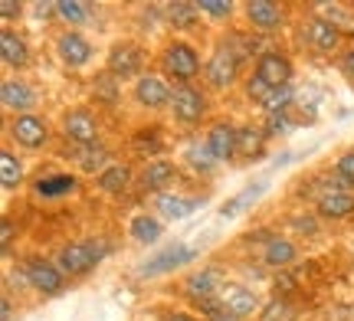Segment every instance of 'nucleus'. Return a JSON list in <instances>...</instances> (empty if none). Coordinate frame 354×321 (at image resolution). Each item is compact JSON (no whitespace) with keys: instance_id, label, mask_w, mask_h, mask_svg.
Returning <instances> with one entry per match:
<instances>
[{"instance_id":"09e8293b","label":"nucleus","mask_w":354,"mask_h":321,"mask_svg":"<svg viewBox=\"0 0 354 321\" xmlns=\"http://www.w3.org/2000/svg\"><path fill=\"white\" fill-rule=\"evenodd\" d=\"M158 321H203V318H197V315H190L184 309H167V311H161Z\"/></svg>"},{"instance_id":"f3484780","label":"nucleus","mask_w":354,"mask_h":321,"mask_svg":"<svg viewBox=\"0 0 354 321\" xmlns=\"http://www.w3.org/2000/svg\"><path fill=\"white\" fill-rule=\"evenodd\" d=\"M197 256H201V249H197V246L174 243V246H167V249H161L158 256H148L135 272H138L141 279H154V275H167V272L187 266V262H194Z\"/></svg>"},{"instance_id":"8fccbe9b","label":"nucleus","mask_w":354,"mask_h":321,"mask_svg":"<svg viewBox=\"0 0 354 321\" xmlns=\"http://www.w3.org/2000/svg\"><path fill=\"white\" fill-rule=\"evenodd\" d=\"M0 318H3V321L13 318V298H10V292H3V298H0Z\"/></svg>"},{"instance_id":"c9c22d12","label":"nucleus","mask_w":354,"mask_h":321,"mask_svg":"<svg viewBox=\"0 0 354 321\" xmlns=\"http://www.w3.org/2000/svg\"><path fill=\"white\" fill-rule=\"evenodd\" d=\"M92 99H99L102 105H115L118 99H122V82H118V79H112L105 69H102L99 79L92 82Z\"/></svg>"},{"instance_id":"5701e85b","label":"nucleus","mask_w":354,"mask_h":321,"mask_svg":"<svg viewBox=\"0 0 354 321\" xmlns=\"http://www.w3.org/2000/svg\"><path fill=\"white\" fill-rule=\"evenodd\" d=\"M76 191H79V177L73 171H56V174L33 180V197H39V200H59V197H69Z\"/></svg>"},{"instance_id":"aec40b11","label":"nucleus","mask_w":354,"mask_h":321,"mask_svg":"<svg viewBox=\"0 0 354 321\" xmlns=\"http://www.w3.org/2000/svg\"><path fill=\"white\" fill-rule=\"evenodd\" d=\"M201 206H203V197H190V193H177V191L158 193V197L151 200L154 217L165 220V223H177V220L197 213Z\"/></svg>"},{"instance_id":"dca6fc26","label":"nucleus","mask_w":354,"mask_h":321,"mask_svg":"<svg viewBox=\"0 0 354 321\" xmlns=\"http://www.w3.org/2000/svg\"><path fill=\"white\" fill-rule=\"evenodd\" d=\"M203 144L210 148V155H214L220 164H233V161H240L236 121H230V118H216V121H210L207 131H203Z\"/></svg>"},{"instance_id":"423d86ee","label":"nucleus","mask_w":354,"mask_h":321,"mask_svg":"<svg viewBox=\"0 0 354 321\" xmlns=\"http://www.w3.org/2000/svg\"><path fill=\"white\" fill-rule=\"evenodd\" d=\"M243 63L233 56V50H227L220 39L214 43V50L207 56V63H203V86L210 92H230L243 86Z\"/></svg>"},{"instance_id":"6ab92c4d","label":"nucleus","mask_w":354,"mask_h":321,"mask_svg":"<svg viewBox=\"0 0 354 321\" xmlns=\"http://www.w3.org/2000/svg\"><path fill=\"white\" fill-rule=\"evenodd\" d=\"M220 305L227 311H233L236 318L243 321H250V318H259V311H263V298L256 295L250 285H243V282H227L223 285V292H220Z\"/></svg>"},{"instance_id":"a878e982","label":"nucleus","mask_w":354,"mask_h":321,"mask_svg":"<svg viewBox=\"0 0 354 321\" xmlns=\"http://www.w3.org/2000/svg\"><path fill=\"white\" fill-rule=\"evenodd\" d=\"M135 177H138L135 167L125 164V161H115V164H109L99 177H95V187H99L102 193H109V197H122V193L135 184Z\"/></svg>"},{"instance_id":"7ed1b4c3","label":"nucleus","mask_w":354,"mask_h":321,"mask_svg":"<svg viewBox=\"0 0 354 321\" xmlns=\"http://www.w3.org/2000/svg\"><path fill=\"white\" fill-rule=\"evenodd\" d=\"M112 246L105 240H73V243H63L56 249V266L63 269L66 279H86L99 269V262L105 259Z\"/></svg>"},{"instance_id":"bb28decb","label":"nucleus","mask_w":354,"mask_h":321,"mask_svg":"<svg viewBox=\"0 0 354 321\" xmlns=\"http://www.w3.org/2000/svg\"><path fill=\"white\" fill-rule=\"evenodd\" d=\"M161 236H165V220H158L148 210H141V213H135V217L128 220V240L131 243L154 246V243H161Z\"/></svg>"},{"instance_id":"49530a36","label":"nucleus","mask_w":354,"mask_h":321,"mask_svg":"<svg viewBox=\"0 0 354 321\" xmlns=\"http://www.w3.org/2000/svg\"><path fill=\"white\" fill-rule=\"evenodd\" d=\"M338 72H342L348 82H354V43L338 52Z\"/></svg>"},{"instance_id":"2f4dec72","label":"nucleus","mask_w":354,"mask_h":321,"mask_svg":"<svg viewBox=\"0 0 354 321\" xmlns=\"http://www.w3.org/2000/svg\"><path fill=\"white\" fill-rule=\"evenodd\" d=\"M236 138H240V161H256V157H263L266 151V128L259 125H250V121H243L236 125Z\"/></svg>"},{"instance_id":"7c9ffc66","label":"nucleus","mask_w":354,"mask_h":321,"mask_svg":"<svg viewBox=\"0 0 354 321\" xmlns=\"http://www.w3.org/2000/svg\"><path fill=\"white\" fill-rule=\"evenodd\" d=\"M220 43H223L227 50H233V56H236L243 66H246V63H256V59H259V56L266 52L253 33H236V30H227V33L220 37Z\"/></svg>"},{"instance_id":"f257e3e1","label":"nucleus","mask_w":354,"mask_h":321,"mask_svg":"<svg viewBox=\"0 0 354 321\" xmlns=\"http://www.w3.org/2000/svg\"><path fill=\"white\" fill-rule=\"evenodd\" d=\"M203 59L197 43L187 37H171L158 50V72L171 82V86H194L203 79Z\"/></svg>"},{"instance_id":"c03bdc74","label":"nucleus","mask_w":354,"mask_h":321,"mask_svg":"<svg viewBox=\"0 0 354 321\" xmlns=\"http://www.w3.org/2000/svg\"><path fill=\"white\" fill-rule=\"evenodd\" d=\"M331 171H335V174H342L344 180H351L354 184V148H348V151H342V155L335 157Z\"/></svg>"},{"instance_id":"393cba45","label":"nucleus","mask_w":354,"mask_h":321,"mask_svg":"<svg viewBox=\"0 0 354 321\" xmlns=\"http://www.w3.org/2000/svg\"><path fill=\"white\" fill-rule=\"evenodd\" d=\"M259 259H263V266L266 269H289L292 262L299 259V246L292 243L289 236H269L263 246V253H259Z\"/></svg>"},{"instance_id":"6e6552de","label":"nucleus","mask_w":354,"mask_h":321,"mask_svg":"<svg viewBox=\"0 0 354 321\" xmlns=\"http://www.w3.org/2000/svg\"><path fill=\"white\" fill-rule=\"evenodd\" d=\"M56 128L66 144H95L102 138V115L88 105H73L59 115Z\"/></svg>"},{"instance_id":"c756f323","label":"nucleus","mask_w":354,"mask_h":321,"mask_svg":"<svg viewBox=\"0 0 354 321\" xmlns=\"http://www.w3.org/2000/svg\"><path fill=\"white\" fill-rule=\"evenodd\" d=\"M24 180H26V167L20 161V155L13 151L10 144H3L0 148V187L7 193H13L24 187Z\"/></svg>"},{"instance_id":"f03ea898","label":"nucleus","mask_w":354,"mask_h":321,"mask_svg":"<svg viewBox=\"0 0 354 321\" xmlns=\"http://www.w3.org/2000/svg\"><path fill=\"white\" fill-rule=\"evenodd\" d=\"M3 135L13 148H20L26 155H39L46 151L53 142V121L43 112H30V115H10L3 121Z\"/></svg>"},{"instance_id":"473e14b6","label":"nucleus","mask_w":354,"mask_h":321,"mask_svg":"<svg viewBox=\"0 0 354 321\" xmlns=\"http://www.w3.org/2000/svg\"><path fill=\"white\" fill-rule=\"evenodd\" d=\"M165 23L171 30H194L201 23V7L190 3V0H177V3H165Z\"/></svg>"},{"instance_id":"a211bd4d","label":"nucleus","mask_w":354,"mask_h":321,"mask_svg":"<svg viewBox=\"0 0 354 321\" xmlns=\"http://www.w3.org/2000/svg\"><path fill=\"white\" fill-rule=\"evenodd\" d=\"M253 76L263 79L269 89H282V86H292V79H295V63L289 59V52L266 50L253 63Z\"/></svg>"},{"instance_id":"2eb2a0df","label":"nucleus","mask_w":354,"mask_h":321,"mask_svg":"<svg viewBox=\"0 0 354 321\" xmlns=\"http://www.w3.org/2000/svg\"><path fill=\"white\" fill-rule=\"evenodd\" d=\"M0 105H3L7 118L30 115V112H37V105H39V89L30 86L24 76H7L0 82Z\"/></svg>"},{"instance_id":"72a5a7b5","label":"nucleus","mask_w":354,"mask_h":321,"mask_svg":"<svg viewBox=\"0 0 354 321\" xmlns=\"http://www.w3.org/2000/svg\"><path fill=\"white\" fill-rule=\"evenodd\" d=\"M197 7L207 23H230L240 13V3H233V0H201Z\"/></svg>"},{"instance_id":"f704fd0d","label":"nucleus","mask_w":354,"mask_h":321,"mask_svg":"<svg viewBox=\"0 0 354 321\" xmlns=\"http://www.w3.org/2000/svg\"><path fill=\"white\" fill-rule=\"evenodd\" d=\"M299 102V95L292 86H282V89H272L269 92V99H266L259 108H263V115H279V112H292V105Z\"/></svg>"},{"instance_id":"37998d69","label":"nucleus","mask_w":354,"mask_h":321,"mask_svg":"<svg viewBox=\"0 0 354 321\" xmlns=\"http://www.w3.org/2000/svg\"><path fill=\"white\" fill-rule=\"evenodd\" d=\"M26 10H30V3H20V0H0V20H3V26H10L13 20H20Z\"/></svg>"},{"instance_id":"20e7f679","label":"nucleus","mask_w":354,"mask_h":321,"mask_svg":"<svg viewBox=\"0 0 354 321\" xmlns=\"http://www.w3.org/2000/svg\"><path fill=\"white\" fill-rule=\"evenodd\" d=\"M167 115L174 118V125H180V128H201L203 121L210 118V89L201 86V82L174 86Z\"/></svg>"},{"instance_id":"ddd939ff","label":"nucleus","mask_w":354,"mask_h":321,"mask_svg":"<svg viewBox=\"0 0 354 321\" xmlns=\"http://www.w3.org/2000/svg\"><path fill=\"white\" fill-rule=\"evenodd\" d=\"M53 52L66 69H86L95 59V46L82 30H59L53 37Z\"/></svg>"},{"instance_id":"c85d7f7f","label":"nucleus","mask_w":354,"mask_h":321,"mask_svg":"<svg viewBox=\"0 0 354 321\" xmlns=\"http://www.w3.org/2000/svg\"><path fill=\"white\" fill-rule=\"evenodd\" d=\"M180 164L187 167L190 174H197V177H214L216 171H220V161L210 155V148L203 142H190L184 151H180Z\"/></svg>"},{"instance_id":"de8ad7c7","label":"nucleus","mask_w":354,"mask_h":321,"mask_svg":"<svg viewBox=\"0 0 354 321\" xmlns=\"http://www.w3.org/2000/svg\"><path fill=\"white\" fill-rule=\"evenodd\" d=\"M13 233H17V226H13V220H7V217H3V223H0V243H3V256H10Z\"/></svg>"},{"instance_id":"a18cd8bd","label":"nucleus","mask_w":354,"mask_h":321,"mask_svg":"<svg viewBox=\"0 0 354 321\" xmlns=\"http://www.w3.org/2000/svg\"><path fill=\"white\" fill-rule=\"evenodd\" d=\"M289 226L299 233V236H318V230H322V217H292Z\"/></svg>"},{"instance_id":"ea45409f","label":"nucleus","mask_w":354,"mask_h":321,"mask_svg":"<svg viewBox=\"0 0 354 321\" xmlns=\"http://www.w3.org/2000/svg\"><path fill=\"white\" fill-rule=\"evenodd\" d=\"M269 86H266L259 76H253V72H246V79H243V99L246 102H253V105H263L266 99H269Z\"/></svg>"},{"instance_id":"0eeeda50","label":"nucleus","mask_w":354,"mask_h":321,"mask_svg":"<svg viewBox=\"0 0 354 321\" xmlns=\"http://www.w3.org/2000/svg\"><path fill=\"white\" fill-rule=\"evenodd\" d=\"M171 95H174V86L167 82L161 72H145L138 82L128 86V99L135 108L148 112V115H161L171 108Z\"/></svg>"},{"instance_id":"4c0bfd02","label":"nucleus","mask_w":354,"mask_h":321,"mask_svg":"<svg viewBox=\"0 0 354 321\" xmlns=\"http://www.w3.org/2000/svg\"><path fill=\"white\" fill-rule=\"evenodd\" d=\"M256 321H299V311L292 309L286 298H272V302L263 305V311H259Z\"/></svg>"},{"instance_id":"cd10ccee","label":"nucleus","mask_w":354,"mask_h":321,"mask_svg":"<svg viewBox=\"0 0 354 321\" xmlns=\"http://www.w3.org/2000/svg\"><path fill=\"white\" fill-rule=\"evenodd\" d=\"M56 7V20L63 23V30H82V26L95 23V7L92 3H82V0H53Z\"/></svg>"},{"instance_id":"e433bc0d","label":"nucleus","mask_w":354,"mask_h":321,"mask_svg":"<svg viewBox=\"0 0 354 321\" xmlns=\"http://www.w3.org/2000/svg\"><path fill=\"white\" fill-rule=\"evenodd\" d=\"M263 191H266V180H259V184H250L243 193H236L233 200H230L227 206H220V217H236L240 210H246V206L253 204V200H259L263 197Z\"/></svg>"},{"instance_id":"79ce46f5","label":"nucleus","mask_w":354,"mask_h":321,"mask_svg":"<svg viewBox=\"0 0 354 321\" xmlns=\"http://www.w3.org/2000/svg\"><path fill=\"white\" fill-rule=\"evenodd\" d=\"M197 311H201L203 321H243V318H236L233 311L223 309V305H220V298H216V302H207V305H197Z\"/></svg>"},{"instance_id":"a19ab883","label":"nucleus","mask_w":354,"mask_h":321,"mask_svg":"<svg viewBox=\"0 0 354 321\" xmlns=\"http://www.w3.org/2000/svg\"><path fill=\"white\" fill-rule=\"evenodd\" d=\"M295 128L292 125V112H279V115H266V135L276 138V135H289Z\"/></svg>"},{"instance_id":"412c9836","label":"nucleus","mask_w":354,"mask_h":321,"mask_svg":"<svg viewBox=\"0 0 354 321\" xmlns=\"http://www.w3.org/2000/svg\"><path fill=\"white\" fill-rule=\"evenodd\" d=\"M0 59L7 69L13 72H24L30 59H33V50H30V39L20 33V30H13V26H3V33H0Z\"/></svg>"},{"instance_id":"39448f33","label":"nucleus","mask_w":354,"mask_h":321,"mask_svg":"<svg viewBox=\"0 0 354 321\" xmlns=\"http://www.w3.org/2000/svg\"><path fill=\"white\" fill-rule=\"evenodd\" d=\"M105 72L118 82H138L148 72V50L138 39H115L105 52Z\"/></svg>"},{"instance_id":"4be33fe9","label":"nucleus","mask_w":354,"mask_h":321,"mask_svg":"<svg viewBox=\"0 0 354 321\" xmlns=\"http://www.w3.org/2000/svg\"><path fill=\"white\" fill-rule=\"evenodd\" d=\"M59 155L69 161H76V167L82 171V174H92V177H99L102 171L109 167V148L102 142H95V144H66Z\"/></svg>"},{"instance_id":"9d476101","label":"nucleus","mask_w":354,"mask_h":321,"mask_svg":"<svg viewBox=\"0 0 354 321\" xmlns=\"http://www.w3.org/2000/svg\"><path fill=\"white\" fill-rule=\"evenodd\" d=\"M24 272H26V282L30 289L43 298H56L66 292L69 279L63 275V269L56 266V259H46V256H30L24 262Z\"/></svg>"},{"instance_id":"1a4fd4ad","label":"nucleus","mask_w":354,"mask_h":321,"mask_svg":"<svg viewBox=\"0 0 354 321\" xmlns=\"http://www.w3.org/2000/svg\"><path fill=\"white\" fill-rule=\"evenodd\" d=\"M227 282H230L227 272L220 269V266H203V269H197V272H190V275H184V282H180V292H184V298H187L190 305L197 309V305L216 302Z\"/></svg>"},{"instance_id":"9b49d317","label":"nucleus","mask_w":354,"mask_h":321,"mask_svg":"<svg viewBox=\"0 0 354 321\" xmlns=\"http://www.w3.org/2000/svg\"><path fill=\"white\" fill-rule=\"evenodd\" d=\"M240 13L250 33H276L289 20V7L276 0H246L240 3Z\"/></svg>"},{"instance_id":"b1692460","label":"nucleus","mask_w":354,"mask_h":321,"mask_svg":"<svg viewBox=\"0 0 354 321\" xmlns=\"http://www.w3.org/2000/svg\"><path fill=\"white\" fill-rule=\"evenodd\" d=\"M315 217H322L325 223H338V220L354 217V193L328 191L315 197Z\"/></svg>"},{"instance_id":"f8f14e48","label":"nucleus","mask_w":354,"mask_h":321,"mask_svg":"<svg viewBox=\"0 0 354 321\" xmlns=\"http://www.w3.org/2000/svg\"><path fill=\"white\" fill-rule=\"evenodd\" d=\"M342 39H344V33L331 23L325 13H308L302 20V43L312 52H322V56L342 52Z\"/></svg>"},{"instance_id":"58836bf2","label":"nucleus","mask_w":354,"mask_h":321,"mask_svg":"<svg viewBox=\"0 0 354 321\" xmlns=\"http://www.w3.org/2000/svg\"><path fill=\"white\" fill-rule=\"evenodd\" d=\"M318 10L325 13V17H328V20L338 26L342 33H354V13L348 10V7H342V3H322Z\"/></svg>"},{"instance_id":"4468645a","label":"nucleus","mask_w":354,"mask_h":321,"mask_svg":"<svg viewBox=\"0 0 354 321\" xmlns=\"http://www.w3.org/2000/svg\"><path fill=\"white\" fill-rule=\"evenodd\" d=\"M177 174H180L177 161H171V157H154V161H145V164L138 167L135 187H138L141 193H148V197H158V193H167L174 187Z\"/></svg>"}]
</instances>
